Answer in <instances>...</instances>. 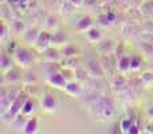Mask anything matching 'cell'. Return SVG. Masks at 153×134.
I'll return each instance as SVG.
<instances>
[{"instance_id": "5bb4252c", "label": "cell", "mask_w": 153, "mask_h": 134, "mask_svg": "<svg viewBox=\"0 0 153 134\" xmlns=\"http://www.w3.org/2000/svg\"><path fill=\"white\" fill-rule=\"evenodd\" d=\"M65 53H66V55L71 56V55H75V54H76V50H75V48H73V47H69V48H66V51H65Z\"/></svg>"}, {"instance_id": "30bf717a", "label": "cell", "mask_w": 153, "mask_h": 134, "mask_svg": "<svg viewBox=\"0 0 153 134\" xmlns=\"http://www.w3.org/2000/svg\"><path fill=\"white\" fill-rule=\"evenodd\" d=\"M11 28H12V31L15 32V34H19V32H22L24 30V24L22 23V21H13Z\"/></svg>"}, {"instance_id": "8992f818", "label": "cell", "mask_w": 153, "mask_h": 134, "mask_svg": "<svg viewBox=\"0 0 153 134\" xmlns=\"http://www.w3.org/2000/svg\"><path fill=\"white\" fill-rule=\"evenodd\" d=\"M66 91L71 95H78L79 93H81V86H79L78 83H74V82H73V83H67Z\"/></svg>"}, {"instance_id": "ac0fdd59", "label": "cell", "mask_w": 153, "mask_h": 134, "mask_svg": "<svg viewBox=\"0 0 153 134\" xmlns=\"http://www.w3.org/2000/svg\"><path fill=\"white\" fill-rule=\"evenodd\" d=\"M5 34H7V32H5V26H4V24H3V32H1V38H4V36H5Z\"/></svg>"}, {"instance_id": "9a60e30c", "label": "cell", "mask_w": 153, "mask_h": 134, "mask_svg": "<svg viewBox=\"0 0 153 134\" xmlns=\"http://www.w3.org/2000/svg\"><path fill=\"white\" fill-rule=\"evenodd\" d=\"M140 63H141V61H138L137 58H134L132 61V64H130V67H132V68H137L138 66H140Z\"/></svg>"}, {"instance_id": "277c9868", "label": "cell", "mask_w": 153, "mask_h": 134, "mask_svg": "<svg viewBox=\"0 0 153 134\" xmlns=\"http://www.w3.org/2000/svg\"><path fill=\"white\" fill-rule=\"evenodd\" d=\"M43 106H45L47 110H50V111H54L56 109V101H55V98L53 97V95H45L43 97Z\"/></svg>"}, {"instance_id": "2e32d148", "label": "cell", "mask_w": 153, "mask_h": 134, "mask_svg": "<svg viewBox=\"0 0 153 134\" xmlns=\"http://www.w3.org/2000/svg\"><path fill=\"white\" fill-rule=\"evenodd\" d=\"M10 75H11V76H7L8 79H18V78H19V76H18V71H15V70H13V71H10Z\"/></svg>"}, {"instance_id": "3957f363", "label": "cell", "mask_w": 153, "mask_h": 134, "mask_svg": "<svg viewBox=\"0 0 153 134\" xmlns=\"http://www.w3.org/2000/svg\"><path fill=\"white\" fill-rule=\"evenodd\" d=\"M50 39H51V35L48 32L43 31L38 35V39H36V46L39 48H46V46L50 43Z\"/></svg>"}, {"instance_id": "8fae6325", "label": "cell", "mask_w": 153, "mask_h": 134, "mask_svg": "<svg viewBox=\"0 0 153 134\" xmlns=\"http://www.w3.org/2000/svg\"><path fill=\"white\" fill-rule=\"evenodd\" d=\"M91 24V19L90 18H82L81 21L78 23V28L79 30H86V27H89Z\"/></svg>"}, {"instance_id": "44dd1931", "label": "cell", "mask_w": 153, "mask_h": 134, "mask_svg": "<svg viewBox=\"0 0 153 134\" xmlns=\"http://www.w3.org/2000/svg\"><path fill=\"white\" fill-rule=\"evenodd\" d=\"M152 15H153V12H152Z\"/></svg>"}, {"instance_id": "52a82bcc", "label": "cell", "mask_w": 153, "mask_h": 134, "mask_svg": "<svg viewBox=\"0 0 153 134\" xmlns=\"http://www.w3.org/2000/svg\"><path fill=\"white\" fill-rule=\"evenodd\" d=\"M87 39L91 40V42H97V40L101 39V32L100 30L97 28H90L89 31H87Z\"/></svg>"}, {"instance_id": "e0dca14e", "label": "cell", "mask_w": 153, "mask_h": 134, "mask_svg": "<svg viewBox=\"0 0 153 134\" xmlns=\"http://www.w3.org/2000/svg\"><path fill=\"white\" fill-rule=\"evenodd\" d=\"M146 129H148V132H151V133H153V124H151V125H148V127H146Z\"/></svg>"}, {"instance_id": "7c38bea8", "label": "cell", "mask_w": 153, "mask_h": 134, "mask_svg": "<svg viewBox=\"0 0 153 134\" xmlns=\"http://www.w3.org/2000/svg\"><path fill=\"white\" fill-rule=\"evenodd\" d=\"M10 64H11V59H8L7 54L3 53V54H1V67L5 70V68H7V66H10Z\"/></svg>"}, {"instance_id": "d6986e66", "label": "cell", "mask_w": 153, "mask_h": 134, "mask_svg": "<svg viewBox=\"0 0 153 134\" xmlns=\"http://www.w3.org/2000/svg\"><path fill=\"white\" fill-rule=\"evenodd\" d=\"M71 3H74V4H81V0H73Z\"/></svg>"}, {"instance_id": "4fadbf2b", "label": "cell", "mask_w": 153, "mask_h": 134, "mask_svg": "<svg viewBox=\"0 0 153 134\" xmlns=\"http://www.w3.org/2000/svg\"><path fill=\"white\" fill-rule=\"evenodd\" d=\"M121 127L124 129V132H128L129 133V130H130V127H132V122H130V119H124L122 121V124H121Z\"/></svg>"}, {"instance_id": "9c48e42d", "label": "cell", "mask_w": 153, "mask_h": 134, "mask_svg": "<svg viewBox=\"0 0 153 134\" xmlns=\"http://www.w3.org/2000/svg\"><path fill=\"white\" fill-rule=\"evenodd\" d=\"M32 110H34V103H32L31 99H27L26 103H24V106H23V109H22V113L23 114H30Z\"/></svg>"}, {"instance_id": "5b68a950", "label": "cell", "mask_w": 153, "mask_h": 134, "mask_svg": "<svg viewBox=\"0 0 153 134\" xmlns=\"http://www.w3.org/2000/svg\"><path fill=\"white\" fill-rule=\"evenodd\" d=\"M38 129V119L36 118H32L24 125V133L27 134H31V133H35Z\"/></svg>"}, {"instance_id": "ffe728a7", "label": "cell", "mask_w": 153, "mask_h": 134, "mask_svg": "<svg viewBox=\"0 0 153 134\" xmlns=\"http://www.w3.org/2000/svg\"><path fill=\"white\" fill-rule=\"evenodd\" d=\"M149 115H152V117H153V107L151 109V110H149Z\"/></svg>"}, {"instance_id": "ba28073f", "label": "cell", "mask_w": 153, "mask_h": 134, "mask_svg": "<svg viewBox=\"0 0 153 134\" xmlns=\"http://www.w3.org/2000/svg\"><path fill=\"white\" fill-rule=\"evenodd\" d=\"M130 64H132V61H130L129 58H126V56H122V58L120 59V66H118V68H120L121 71L129 70Z\"/></svg>"}, {"instance_id": "7a4b0ae2", "label": "cell", "mask_w": 153, "mask_h": 134, "mask_svg": "<svg viewBox=\"0 0 153 134\" xmlns=\"http://www.w3.org/2000/svg\"><path fill=\"white\" fill-rule=\"evenodd\" d=\"M16 56H18L19 63H22L23 66H28V64L32 62V55H31V54H30L27 50H20V51H18Z\"/></svg>"}, {"instance_id": "6da1fadb", "label": "cell", "mask_w": 153, "mask_h": 134, "mask_svg": "<svg viewBox=\"0 0 153 134\" xmlns=\"http://www.w3.org/2000/svg\"><path fill=\"white\" fill-rule=\"evenodd\" d=\"M48 82L54 86H58V87H66V79L62 74L59 73H55V74H51L50 78H48Z\"/></svg>"}]
</instances>
